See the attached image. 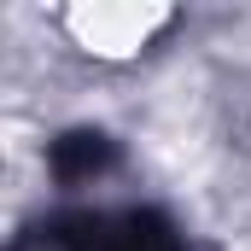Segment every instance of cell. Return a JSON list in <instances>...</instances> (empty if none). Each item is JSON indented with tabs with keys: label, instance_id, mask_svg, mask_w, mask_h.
Segmentation results:
<instances>
[{
	"label": "cell",
	"instance_id": "1",
	"mask_svg": "<svg viewBox=\"0 0 251 251\" xmlns=\"http://www.w3.org/2000/svg\"><path fill=\"white\" fill-rule=\"evenodd\" d=\"M146 152L170 181H199L210 164V128H204V100H199V76H176L158 100H152V123H146Z\"/></svg>",
	"mask_w": 251,
	"mask_h": 251
},
{
	"label": "cell",
	"instance_id": "2",
	"mask_svg": "<svg viewBox=\"0 0 251 251\" xmlns=\"http://www.w3.org/2000/svg\"><path fill=\"white\" fill-rule=\"evenodd\" d=\"M164 24H170V6H70L64 12V29L76 35V47L100 59H128Z\"/></svg>",
	"mask_w": 251,
	"mask_h": 251
},
{
	"label": "cell",
	"instance_id": "3",
	"mask_svg": "<svg viewBox=\"0 0 251 251\" xmlns=\"http://www.w3.org/2000/svg\"><path fill=\"white\" fill-rule=\"evenodd\" d=\"M240 251H251V240H246V246H240Z\"/></svg>",
	"mask_w": 251,
	"mask_h": 251
}]
</instances>
